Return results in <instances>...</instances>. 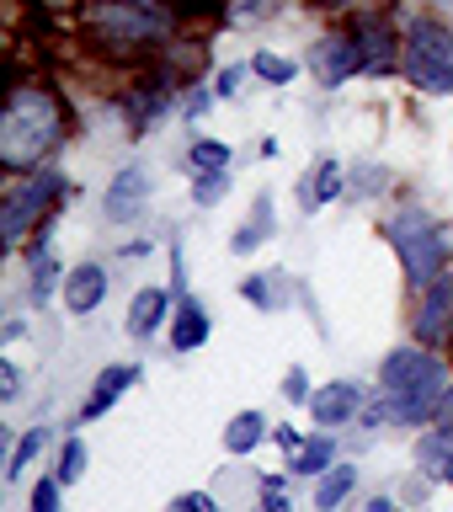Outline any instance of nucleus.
<instances>
[{"label": "nucleus", "instance_id": "nucleus-1", "mask_svg": "<svg viewBox=\"0 0 453 512\" xmlns=\"http://www.w3.org/2000/svg\"><path fill=\"white\" fill-rule=\"evenodd\" d=\"M70 134V107L48 86H11L0 107V166L11 176L43 171V160Z\"/></svg>", "mask_w": 453, "mask_h": 512}, {"label": "nucleus", "instance_id": "nucleus-2", "mask_svg": "<svg viewBox=\"0 0 453 512\" xmlns=\"http://www.w3.org/2000/svg\"><path fill=\"white\" fill-rule=\"evenodd\" d=\"M448 395H453V374H448V363H443L438 347L406 342V347L384 352V363H379V400L390 406L395 422H406V427L438 422Z\"/></svg>", "mask_w": 453, "mask_h": 512}, {"label": "nucleus", "instance_id": "nucleus-3", "mask_svg": "<svg viewBox=\"0 0 453 512\" xmlns=\"http://www.w3.org/2000/svg\"><path fill=\"white\" fill-rule=\"evenodd\" d=\"M384 240L400 251V267H406V283L411 294H422L438 278H448V256H453V240L427 208H400L395 219H384Z\"/></svg>", "mask_w": 453, "mask_h": 512}, {"label": "nucleus", "instance_id": "nucleus-4", "mask_svg": "<svg viewBox=\"0 0 453 512\" xmlns=\"http://www.w3.org/2000/svg\"><path fill=\"white\" fill-rule=\"evenodd\" d=\"M86 32L102 48H134V43H155L171 32V11L144 6V0H96L86 11Z\"/></svg>", "mask_w": 453, "mask_h": 512}, {"label": "nucleus", "instance_id": "nucleus-5", "mask_svg": "<svg viewBox=\"0 0 453 512\" xmlns=\"http://www.w3.org/2000/svg\"><path fill=\"white\" fill-rule=\"evenodd\" d=\"M64 192V176L54 166L43 171H27L16 176V182L6 187V198H0V240H6V251H16L27 240V230L38 219H54V198Z\"/></svg>", "mask_w": 453, "mask_h": 512}, {"label": "nucleus", "instance_id": "nucleus-6", "mask_svg": "<svg viewBox=\"0 0 453 512\" xmlns=\"http://www.w3.org/2000/svg\"><path fill=\"white\" fill-rule=\"evenodd\" d=\"M400 64H406V80L416 91H432V96H453V32L443 22H411L406 32V48H400Z\"/></svg>", "mask_w": 453, "mask_h": 512}, {"label": "nucleus", "instance_id": "nucleus-7", "mask_svg": "<svg viewBox=\"0 0 453 512\" xmlns=\"http://www.w3.org/2000/svg\"><path fill=\"white\" fill-rule=\"evenodd\" d=\"M411 336H416V347L453 342V278H438L432 288H422V304L411 315Z\"/></svg>", "mask_w": 453, "mask_h": 512}, {"label": "nucleus", "instance_id": "nucleus-8", "mask_svg": "<svg viewBox=\"0 0 453 512\" xmlns=\"http://www.w3.org/2000/svg\"><path fill=\"white\" fill-rule=\"evenodd\" d=\"M347 32H352V43L363 48V64L374 75H384V70H395V59H400V48H406V38H395V27L384 22L379 11H358L347 22Z\"/></svg>", "mask_w": 453, "mask_h": 512}, {"label": "nucleus", "instance_id": "nucleus-9", "mask_svg": "<svg viewBox=\"0 0 453 512\" xmlns=\"http://www.w3.org/2000/svg\"><path fill=\"white\" fill-rule=\"evenodd\" d=\"M358 70H368V64H363V48L352 43V32H331V38L315 43V75H320V86H326V91H336L342 80H352Z\"/></svg>", "mask_w": 453, "mask_h": 512}, {"label": "nucleus", "instance_id": "nucleus-10", "mask_svg": "<svg viewBox=\"0 0 453 512\" xmlns=\"http://www.w3.org/2000/svg\"><path fill=\"white\" fill-rule=\"evenodd\" d=\"M144 379V368L139 363H107L102 374H96V384H91V395L80 400V427L86 422H96V416H107L112 406H118V400L134 390V384Z\"/></svg>", "mask_w": 453, "mask_h": 512}, {"label": "nucleus", "instance_id": "nucleus-11", "mask_svg": "<svg viewBox=\"0 0 453 512\" xmlns=\"http://www.w3.org/2000/svg\"><path fill=\"white\" fill-rule=\"evenodd\" d=\"M150 192H155V176L150 171H144V166H123L118 176H112V187H107V219L112 224L139 219L144 208H150Z\"/></svg>", "mask_w": 453, "mask_h": 512}, {"label": "nucleus", "instance_id": "nucleus-12", "mask_svg": "<svg viewBox=\"0 0 453 512\" xmlns=\"http://www.w3.org/2000/svg\"><path fill=\"white\" fill-rule=\"evenodd\" d=\"M310 411H315L320 427H352V422L363 416V384H358V379H336V384H326V390H315Z\"/></svg>", "mask_w": 453, "mask_h": 512}, {"label": "nucleus", "instance_id": "nucleus-13", "mask_svg": "<svg viewBox=\"0 0 453 512\" xmlns=\"http://www.w3.org/2000/svg\"><path fill=\"white\" fill-rule=\"evenodd\" d=\"M102 299H107V267L102 262L70 267V278H64V310L70 315H96Z\"/></svg>", "mask_w": 453, "mask_h": 512}, {"label": "nucleus", "instance_id": "nucleus-14", "mask_svg": "<svg viewBox=\"0 0 453 512\" xmlns=\"http://www.w3.org/2000/svg\"><path fill=\"white\" fill-rule=\"evenodd\" d=\"M166 315H176V294L150 283V288H139V294L128 299V320H123V326H128V336H139V342H144V336L160 331V320H166Z\"/></svg>", "mask_w": 453, "mask_h": 512}, {"label": "nucleus", "instance_id": "nucleus-15", "mask_svg": "<svg viewBox=\"0 0 453 512\" xmlns=\"http://www.w3.org/2000/svg\"><path fill=\"white\" fill-rule=\"evenodd\" d=\"M208 336H214L208 310L192 294H182V299H176V315H171V352H198Z\"/></svg>", "mask_w": 453, "mask_h": 512}, {"label": "nucleus", "instance_id": "nucleus-16", "mask_svg": "<svg viewBox=\"0 0 453 512\" xmlns=\"http://www.w3.org/2000/svg\"><path fill=\"white\" fill-rule=\"evenodd\" d=\"M272 438V422L262 411H235L230 416V427H224V454L230 459H246V454H256Z\"/></svg>", "mask_w": 453, "mask_h": 512}, {"label": "nucleus", "instance_id": "nucleus-17", "mask_svg": "<svg viewBox=\"0 0 453 512\" xmlns=\"http://www.w3.org/2000/svg\"><path fill=\"white\" fill-rule=\"evenodd\" d=\"M166 107H171L166 86H134V91H128V107H123V118H128V139H144V134H150V123H155Z\"/></svg>", "mask_w": 453, "mask_h": 512}, {"label": "nucleus", "instance_id": "nucleus-18", "mask_svg": "<svg viewBox=\"0 0 453 512\" xmlns=\"http://www.w3.org/2000/svg\"><path fill=\"white\" fill-rule=\"evenodd\" d=\"M272 230H278V224H272V192H256V203H251V219L240 224V230H235V240H230V246H235V256H251L256 246H267V240H272Z\"/></svg>", "mask_w": 453, "mask_h": 512}, {"label": "nucleus", "instance_id": "nucleus-19", "mask_svg": "<svg viewBox=\"0 0 453 512\" xmlns=\"http://www.w3.org/2000/svg\"><path fill=\"white\" fill-rule=\"evenodd\" d=\"M352 491H358V464H347V459L331 464V470L315 480V512H336Z\"/></svg>", "mask_w": 453, "mask_h": 512}, {"label": "nucleus", "instance_id": "nucleus-20", "mask_svg": "<svg viewBox=\"0 0 453 512\" xmlns=\"http://www.w3.org/2000/svg\"><path fill=\"white\" fill-rule=\"evenodd\" d=\"M59 278H70V272H59L54 251H32L27 256V304H32V310H43V299L54 294Z\"/></svg>", "mask_w": 453, "mask_h": 512}, {"label": "nucleus", "instance_id": "nucleus-21", "mask_svg": "<svg viewBox=\"0 0 453 512\" xmlns=\"http://www.w3.org/2000/svg\"><path fill=\"white\" fill-rule=\"evenodd\" d=\"M336 464V443L331 438H304V448L288 459V475L294 480H320Z\"/></svg>", "mask_w": 453, "mask_h": 512}, {"label": "nucleus", "instance_id": "nucleus-22", "mask_svg": "<svg viewBox=\"0 0 453 512\" xmlns=\"http://www.w3.org/2000/svg\"><path fill=\"white\" fill-rule=\"evenodd\" d=\"M43 448H48V427L38 422V427H27L22 438L11 443V459H6V480H22V475L32 470V459L43 454Z\"/></svg>", "mask_w": 453, "mask_h": 512}, {"label": "nucleus", "instance_id": "nucleus-23", "mask_svg": "<svg viewBox=\"0 0 453 512\" xmlns=\"http://www.w3.org/2000/svg\"><path fill=\"white\" fill-rule=\"evenodd\" d=\"M86 464H91L86 438H64L59 464H54V480H59V486H75V480H86Z\"/></svg>", "mask_w": 453, "mask_h": 512}, {"label": "nucleus", "instance_id": "nucleus-24", "mask_svg": "<svg viewBox=\"0 0 453 512\" xmlns=\"http://www.w3.org/2000/svg\"><path fill=\"white\" fill-rule=\"evenodd\" d=\"M187 166L198 171V176H208V171H230V144L224 139H198L187 150Z\"/></svg>", "mask_w": 453, "mask_h": 512}, {"label": "nucleus", "instance_id": "nucleus-25", "mask_svg": "<svg viewBox=\"0 0 453 512\" xmlns=\"http://www.w3.org/2000/svg\"><path fill=\"white\" fill-rule=\"evenodd\" d=\"M342 187H347L342 160H320V166H315V187H310V208L331 203V198H342Z\"/></svg>", "mask_w": 453, "mask_h": 512}, {"label": "nucleus", "instance_id": "nucleus-26", "mask_svg": "<svg viewBox=\"0 0 453 512\" xmlns=\"http://www.w3.org/2000/svg\"><path fill=\"white\" fill-rule=\"evenodd\" d=\"M251 75L267 80V86H288V80H294L299 70H294L288 59H278V54H256V59H251Z\"/></svg>", "mask_w": 453, "mask_h": 512}, {"label": "nucleus", "instance_id": "nucleus-27", "mask_svg": "<svg viewBox=\"0 0 453 512\" xmlns=\"http://www.w3.org/2000/svg\"><path fill=\"white\" fill-rule=\"evenodd\" d=\"M224 192H230V171H208V176H198V182H192V203H198V208H214Z\"/></svg>", "mask_w": 453, "mask_h": 512}, {"label": "nucleus", "instance_id": "nucleus-28", "mask_svg": "<svg viewBox=\"0 0 453 512\" xmlns=\"http://www.w3.org/2000/svg\"><path fill=\"white\" fill-rule=\"evenodd\" d=\"M166 512H224V502L214 491H182V496H171Z\"/></svg>", "mask_w": 453, "mask_h": 512}, {"label": "nucleus", "instance_id": "nucleus-29", "mask_svg": "<svg viewBox=\"0 0 453 512\" xmlns=\"http://www.w3.org/2000/svg\"><path fill=\"white\" fill-rule=\"evenodd\" d=\"M240 299H246V304H256V310H278V304H283V299H272V278H262V272L240 283Z\"/></svg>", "mask_w": 453, "mask_h": 512}, {"label": "nucleus", "instance_id": "nucleus-30", "mask_svg": "<svg viewBox=\"0 0 453 512\" xmlns=\"http://www.w3.org/2000/svg\"><path fill=\"white\" fill-rule=\"evenodd\" d=\"M59 480L54 475H43V480H32V512H64V502H59Z\"/></svg>", "mask_w": 453, "mask_h": 512}, {"label": "nucleus", "instance_id": "nucleus-31", "mask_svg": "<svg viewBox=\"0 0 453 512\" xmlns=\"http://www.w3.org/2000/svg\"><path fill=\"white\" fill-rule=\"evenodd\" d=\"M283 400H294V406H310V400H315V390H310V374H304L299 363L283 374Z\"/></svg>", "mask_w": 453, "mask_h": 512}, {"label": "nucleus", "instance_id": "nucleus-32", "mask_svg": "<svg viewBox=\"0 0 453 512\" xmlns=\"http://www.w3.org/2000/svg\"><path fill=\"white\" fill-rule=\"evenodd\" d=\"M0 400H22V368H16L11 358H0Z\"/></svg>", "mask_w": 453, "mask_h": 512}, {"label": "nucleus", "instance_id": "nucleus-33", "mask_svg": "<svg viewBox=\"0 0 453 512\" xmlns=\"http://www.w3.org/2000/svg\"><path fill=\"white\" fill-rule=\"evenodd\" d=\"M240 75H246V70H240V64H230V70H219V80H214V86H208V91H214L219 102H230V96L240 91Z\"/></svg>", "mask_w": 453, "mask_h": 512}, {"label": "nucleus", "instance_id": "nucleus-34", "mask_svg": "<svg viewBox=\"0 0 453 512\" xmlns=\"http://www.w3.org/2000/svg\"><path fill=\"white\" fill-rule=\"evenodd\" d=\"M272 11H278L272 0H240V6H235V22H251V16H256V22H267Z\"/></svg>", "mask_w": 453, "mask_h": 512}, {"label": "nucleus", "instance_id": "nucleus-35", "mask_svg": "<svg viewBox=\"0 0 453 512\" xmlns=\"http://www.w3.org/2000/svg\"><path fill=\"white\" fill-rule=\"evenodd\" d=\"M256 512H294V502H288V496L283 491H256Z\"/></svg>", "mask_w": 453, "mask_h": 512}, {"label": "nucleus", "instance_id": "nucleus-36", "mask_svg": "<svg viewBox=\"0 0 453 512\" xmlns=\"http://www.w3.org/2000/svg\"><path fill=\"white\" fill-rule=\"evenodd\" d=\"M272 443L288 448V454H299V448H304V432H299V427H272Z\"/></svg>", "mask_w": 453, "mask_h": 512}, {"label": "nucleus", "instance_id": "nucleus-37", "mask_svg": "<svg viewBox=\"0 0 453 512\" xmlns=\"http://www.w3.org/2000/svg\"><path fill=\"white\" fill-rule=\"evenodd\" d=\"M208 102H214V91H192V96H187V118H198Z\"/></svg>", "mask_w": 453, "mask_h": 512}, {"label": "nucleus", "instance_id": "nucleus-38", "mask_svg": "<svg viewBox=\"0 0 453 512\" xmlns=\"http://www.w3.org/2000/svg\"><path fill=\"white\" fill-rule=\"evenodd\" d=\"M118 256H123V262H139V256H150V240H128Z\"/></svg>", "mask_w": 453, "mask_h": 512}, {"label": "nucleus", "instance_id": "nucleus-39", "mask_svg": "<svg viewBox=\"0 0 453 512\" xmlns=\"http://www.w3.org/2000/svg\"><path fill=\"white\" fill-rule=\"evenodd\" d=\"M22 331H27V320H22V315H11V320H6V342H16Z\"/></svg>", "mask_w": 453, "mask_h": 512}, {"label": "nucleus", "instance_id": "nucleus-40", "mask_svg": "<svg viewBox=\"0 0 453 512\" xmlns=\"http://www.w3.org/2000/svg\"><path fill=\"white\" fill-rule=\"evenodd\" d=\"M438 427H448V432H453V395L443 400V416H438Z\"/></svg>", "mask_w": 453, "mask_h": 512}, {"label": "nucleus", "instance_id": "nucleus-41", "mask_svg": "<svg viewBox=\"0 0 453 512\" xmlns=\"http://www.w3.org/2000/svg\"><path fill=\"white\" fill-rule=\"evenodd\" d=\"M368 512H395V502H390V496H374V502H368Z\"/></svg>", "mask_w": 453, "mask_h": 512}, {"label": "nucleus", "instance_id": "nucleus-42", "mask_svg": "<svg viewBox=\"0 0 453 512\" xmlns=\"http://www.w3.org/2000/svg\"><path fill=\"white\" fill-rule=\"evenodd\" d=\"M443 480H448V486H453V448H448V464H443Z\"/></svg>", "mask_w": 453, "mask_h": 512}, {"label": "nucleus", "instance_id": "nucleus-43", "mask_svg": "<svg viewBox=\"0 0 453 512\" xmlns=\"http://www.w3.org/2000/svg\"><path fill=\"white\" fill-rule=\"evenodd\" d=\"M315 6H347V0H315Z\"/></svg>", "mask_w": 453, "mask_h": 512}]
</instances>
